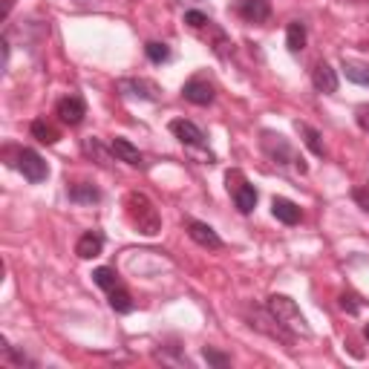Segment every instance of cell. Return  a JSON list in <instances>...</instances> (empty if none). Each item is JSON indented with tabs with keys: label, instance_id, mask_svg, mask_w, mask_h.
I'll return each instance as SVG.
<instances>
[{
	"label": "cell",
	"instance_id": "6da1fadb",
	"mask_svg": "<svg viewBox=\"0 0 369 369\" xmlns=\"http://www.w3.org/2000/svg\"><path fill=\"white\" fill-rule=\"evenodd\" d=\"M127 216H130V223L136 225V231L139 234H144V237H156L159 231H162V216H159V211H156V205L147 200L144 193H139V190H133V193H127Z\"/></svg>",
	"mask_w": 369,
	"mask_h": 369
},
{
	"label": "cell",
	"instance_id": "7a4b0ae2",
	"mask_svg": "<svg viewBox=\"0 0 369 369\" xmlns=\"http://www.w3.org/2000/svg\"><path fill=\"white\" fill-rule=\"evenodd\" d=\"M265 309L272 312L274 321H277L283 329H288L291 335H303V337L312 335V329H309V323H306V317L300 314L298 303H294L291 298H286V294H272V298L265 300Z\"/></svg>",
	"mask_w": 369,
	"mask_h": 369
},
{
	"label": "cell",
	"instance_id": "3957f363",
	"mask_svg": "<svg viewBox=\"0 0 369 369\" xmlns=\"http://www.w3.org/2000/svg\"><path fill=\"white\" fill-rule=\"evenodd\" d=\"M260 136H263V139H260V144H263V151H265V156H268V159L277 162V165H294V167L300 170V174H306V162H303V159H298V153L291 151V144H288V139H286V136L272 133V130H263Z\"/></svg>",
	"mask_w": 369,
	"mask_h": 369
},
{
	"label": "cell",
	"instance_id": "277c9868",
	"mask_svg": "<svg viewBox=\"0 0 369 369\" xmlns=\"http://www.w3.org/2000/svg\"><path fill=\"white\" fill-rule=\"evenodd\" d=\"M18 170L23 174V179L32 182V185H38L49 176V165L43 162V156L38 151H20L18 153Z\"/></svg>",
	"mask_w": 369,
	"mask_h": 369
},
{
	"label": "cell",
	"instance_id": "5b68a950",
	"mask_svg": "<svg viewBox=\"0 0 369 369\" xmlns=\"http://www.w3.org/2000/svg\"><path fill=\"white\" fill-rule=\"evenodd\" d=\"M118 92L127 95V98H141V102H156L159 98V87L147 78H121L118 84Z\"/></svg>",
	"mask_w": 369,
	"mask_h": 369
},
{
	"label": "cell",
	"instance_id": "8992f818",
	"mask_svg": "<svg viewBox=\"0 0 369 369\" xmlns=\"http://www.w3.org/2000/svg\"><path fill=\"white\" fill-rule=\"evenodd\" d=\"M185 228H188V237H190L196 245H202V249H211V251L223 249V239H219V234H216L208 223H196V219H188Z\"/></svg>",
	"mask_w": 369,
	"mask_h": 369
},
{
	"label": "cell",
	"instance_id": "52a82bcc",
	"mask_svg": "<svg viewBox=\"0 0 369 369\" xmlns=\"http://www.w3.org/2000/svg\"><path fill=\"white\" fill-rule=\"evenodd\" d=\"M170 133H174L188 147H205V133L188 118H174V121H170Z\"/></svg>",
	"mask_w": 369,
	"mask_h": 369
},
{
	"label": "cell",
	"instance_id": "ba28073f",
	"mask_svg": "<svg viewBox=\"0 0 369 369\" xmlns=\"http://www.w3.org/2000/svg\"><path fill=\"white\" fill-rule=\"evenodd\" d=\"M58 116H61L64 125H69V127L81 125L84 116H87V104H84V98H81V95L61 98V102H58Z\"/></svg>",
	"mask_w": 369,
	"mask_h": 369
},
{
	"label": "cell",
	"instance_id": "9c48e42d",
	"mask_svg": "<svg viewBox=\"0 0 369 369\" xmlns=\"http://www.w3.org/2000/svg\"><path fill=\"white\" fill-rule=\"evenodd\" d=\"M312 84H314L317 92L332 95V92H337V72L326 61H317L314 69H312Z\"/></svg>",
	"mask_w": 369,
	"mask_h": 369
},
{
	"label": "cell",
	"instance_id": "30bf717a",
	"mask_svg": "<svg viewBox=\"0 0 369 369\" xmlns=\"http://www.w3.org/2000/svg\"><path fill=\"white\" fill-rule=\"evenodd\" d=\"M182 95L188 98L190 104H196V107H208L211 102H214V87L208 84V81H202V78H190L185 87H182Z\"/></svg>",
	"mask_w": 369,
	"mask_h": 369
},
{
	"label": "cell",
	"instance_id": "8fae6325",
	"mask_svg": "<svg viewBox=\"0 0 369 369\" xmlns=\"http://www.w3.org/2000/svg\"><path fill=\"white\" fill-rule=\"evenodd\" d=\"M237 12L249 23H265L272 18V4H268V0H239Z\"/></svg>",
	"mask_w": 369,
	"mask_h": 369
},
{
	"label": "cell",
	"instance_id": "7c38bea8",
	"mask_svg": "<svg viewBox=\"0 0 369 369\" xmlns=\"http://www.w3.org/2000/svg\"><path fill=\"white\" fill-rule=\"evenodd\" d=\"M104 251V237L98 234V231H87V234H81V239L76 242V254L81 257V260H92V257H98Z\"/></svg>",
	"mask_w": 369,
	"mask_h": 369
},
{
	"label": "cell",
	"instance_id": "4fadbf2b",
	"mask_svg": "<svg viewBox=\"0 0 369 369\" xmlns=\"http://www.w3.org/2000/svg\"><path fill=\"white\" fill-rule=\"evenodd\" d=\"M272 214L280 219L283 225H298V223H300V208L294 205L291 200H283V196H274V202H272Z\"/></svg>",
	"mask_w": 369,
	"mask_h": 369
},
{
	"label": "cell",
	"instance_id": "5bb4252c",
	"mask_svg": "<svg viewBox=\"0 0 369 369\" xmlns=\"http://www.w3.org/2000/svg\"><path fill=\"white\" fill-rule=\"evenodd\" d=\"M110 151H113V156H116L118 162H127V165H133V167H139V165H141V153H139V147H133L127 139H113Z\"/></svg>",
	"mask_w": 369,
	"mask_h": 369
},
{
	"label": "cell",
	"instance_id": "9a60e30c",
	"mask_svg": "<svg viewBox=\"0 0 369 369\" xmlns=\"http://www.w3.org/2000/svg\"><path fill=\"white\" fill-rule=\"evenodd\" d=\"M343 76H347L352 84H361V87H369V64L363 61H352V58H343Z\"/></svg>",
	"mask_w": 369,
	"mask_h": 369
},
{
	"label": "cell",
	"instance_id": "2e32d148",
	"mask_svg": "<svg viewBox=\"0 0 369 369\" xmlns=\"http://www.w3.org/2000/svg\"><path fill=\"white\" fill-rule=\"evenodd\" d=\"M298 133L303 136V141H306V147L314 153V156H326V147H323V139H321V133H317L312 125H306V121H298Z\"/></svg>",
	"mask_w": 369,
	"mask_h": 369
},
{
	"label": "cell",
	"instance_id": "e0dca14e",
	"mask_svg": "<svg viewBox=\"0 0 369 369\" xmlns=\"http://www.w3.org/2000/svg\"><path fill=\"white\" fill-rule=\"evenodd\" d=\"M69 200L78 202V205H95L102 200V193H98V188H92L90 182H78V185L69 188Z\"/></svg>",
	"mask_w": 369,
	"mask_h": 369
},
{
	"label": "cell",
	"instance_id": "ac0fdd59",
	"mask_svg": "<svg viewBox=\"0 0 369 369\" xmlns=\"http://www.w3.org/2000/svg\"><path fill=\"white\" fill-rule=\"evenodd\" d=\"M234 202H237L239 214H251L254 205H257V190H254V185H237L234 188Z\"/></svg>",
	"mask_w": 369,
	"mask_h": 369
},
{
	"label": "cell",
	"instance_id": "d6986e66",
	"mask_svg": "<svg viewBox=\"0 0 369 369\" xmlns=\"http://www.w3.org/2000/svg\"><path fill=\"white\" fill-rule=\"evenodd\" d=\"M286 46L291 49V53H300V49L306 46V27L300 20H291L288 29H286Z\"/></svg>",
	"mask_w": 369,
	"mask_h": 369
},
{
	"label": "cell",
	"instance_id": "ffe728a7",
	"mask_svg": "<svg viewBox=\"0 0 369 369\" xmlns=\"http://www.w3.org/2000/svg\"><path fill=\"white\" fill-rule=\"evenodd\" d=\"M29 130H32V136H35L41 144H58V139H61V133H58L53 125H46L43 118H35Z\"/></svg>",
	"mask_w": 369,
	"mask_h": 369
},
{
	"label": "cell",
	"instance_id": "44dd1931",
	"mask_svg": "<svg viewBox=\"0 0 369 369\" xmlns=\"http://www.w3.org/2000/svg\"><path fill=\"white\" fill-rule=\"evenodd\" d=\"M92 283H95L98 288H107V291L118 288V274H116V268H107V265L95 268V272H92Z\"/></svg>",
	"mask_w": 369,
	"mask_h": 369
},
{
	"label": "cell",
	"instance_id": "7402d4cb",
	"mask_svg": "<svg viewBox=\"0 0 369 369\" xmlns=\"http://www.w3.org/2000/svg\"><path fill=\"white\" fill-rule=\"evenodd\" d=\"M110 309L118 312V314H130V312H133L130 294H127V291H121V288H113V291H110Z\"/></svg>",
	"mask_w": 369,
	"mask_h": 369
},
{
	"label": "cell",
	"instance_id": "603a6c76",
	"mask_svg": "<svg viewBox=\"0 0 369 369\" xmlns=\"http://www.w3.org/2000/svg\"><path fill=\"white\" fill-rule=\"evenodd\" d=\"M144 53H147V58H151L153 64H165L167 58H170V49H167V43H159V41H151L144 46Z\"/></svg>",
	"mask_w": 369,
	"mask_h": 369
},
{
	"label": "cell",
	"instance_id": "cb8c5ba5",
	"mask_svg": "<svg viewBox=\"0 0 369 369\" xmlns=\"http://www.w3.org/2000/svg\"><path fill=\"white\" fill-rule=\"evenodd\" d=\"M202 358H205L211 366H216V369H225V366L231 363V358H228V355L216 352V349H211V347H205V349H202Z\"/></svg>",
	"mask_w": 369,
	"mask_h": 369
},
{
	"label": "cell",
	"instance_id": "d4e9b609",
	"mask_svg": "<svg viewBox=\"0 0 369 369\" xmlns=\"http://www.w3.org/2000/svg\"><path fill=\"white\" fill-rule=\"evenodd\" d=\"M185 23L190 29H202V27H208V15L205 12H200V9H190V12H185Z\"/></svg>",
	"mask_w": 369,
	"mask_h": 369
},
{
	"label": "cell",
	"instance_id": "484cf974",
	"mask_svg": "<svg viewBox=\"0 0 369 369\" xmlns=\"http://www.w3.org/2000/svg\"><path fill=\"white\" fill-rule=\"evenodd\" d=\"M340 309L349 312V314H358L361 312V300L355 298V294H340Z\"/></svg>",
	"mask_w": 369,
	"mask_h": 369
},
{
	"label": "cell",
	"instance_id": "4316f807",
	"mask_svg": "<svg viewBox=\"0 0 369 369\" xmlns=\"http://www.w3.org/2000/svg\"><path fill=\"white\" fill-rule=\"evenodd\" d=\"M352 200H355V205H358L361 211L369 214V188H355V190H352Z\"/></svg>",
	"mask_w": 369,
	"mask_h": 369
},
{
	"label": "cell",
	"instance_id": "83f0119b",
	"mask_svg": "<svg viewBox=\"0 0 369 369\" xmlns=\"http://www.w3.org/2000/svg\"><path fill=\"white\" fill-rule=\"evenodd\" d=\"M355 121H358V127H361L363 133H369V104L355 107Z\"/></svg>",
	"mask_w": 369,
	"mask_h": 369
},
{
	"label": "cell",
	"instance_id": "f1b7e54d",
	"mask_svg": "<svg viewBox=\"0 0 369 369\" xmlns=\"http://www.w3.org/2000/svg\"><path fill=\"white\" fill-rule=\"evenodd\" d=\"M363 337H366V340H369V323H366V326H363Z\"/></svg>",
	"mask_w": 369,
	"mask_h": 369
},
{
	"label": "cell",
	"instance_id": "f546056e",
	"mask_svg": "<svg viewBox=\"0 0 369 369\" xmlns=\"http://www.w3.org/2000/svg\"><path fill=\"white\" fill-rule=\"evenodd\" d=\"M349 4H363V0H349Z\"/></svg>",
	"mask_w": 369,
	"mask_h": 369
}]
</instances>
